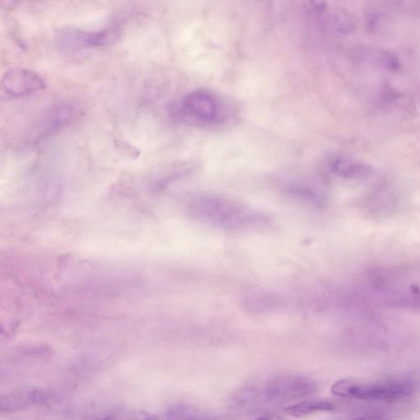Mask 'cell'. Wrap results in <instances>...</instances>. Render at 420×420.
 <instances>
[{
	"label": "cell",
	"instance_id": "cell-3",
	"mask_svg": "<svg viewBox=\"0 0 420 420\" xmlns=\"http://www.w3.org/2000/svg\"><path fill=\"white\" fill-rule=\"evenodd\" d=\"M119 38L120 31L117 28L89 32L66 29L59 33L58 42L64 50H78L111 45L119 40Z\"/></svg>",
	"mask_w": 420,
	"mask_h": 420
},
{
	"label": "cell",
	"instance_id": "cell-2",
	"mask_svg": "<svg viewBox=\"0 0 420 420\" xmlns=\"http://www.w3.org/2000/svg\"><path fill=\"white\" fill-rule=\"evenodd\" d=\"M318 386L308 377L297 375L277 377L266 386V398L272 402L304 398L317 391Z\"/></svg>",
	"mask_w": 420,
	"mask_h": 420
},
{
	"label": "cell",
	"instance_id": "cell-8",
	"mask_svg": "<svg viewBox=\"0 0 420 420\" xmlns=\"http://www.w3.org/2000/svg\"><path fill=\"white\" fill-rule=\"evenodd\" d=\"M256 420H270L268 417H261L257 419Z\"/></svg>",
	"mask_w": 420,
	"mask_h": 420
},
{
	"label": "cell",
	"instance_id": "cell-7",
	"mask_svg": "<svg viewBox=\"0 0 420 420\" xmlns=\"http://www.w3.org/2000/svg\"><path fill=\"white\" fill-rule=\"evenodd\" d=\"M353 420H386V419L383 417H363L356 418Z\"/></svg>",
	"mask_w": 420,
	"mask_h": 420
},
{
	"label": "cell",
	"instance_id": "cell-4",
	"mask_svg": "<svg viewBox=\"0 0 420 420\" xmlns=\"http://www.w3.org/2000/svg\"><path fill=\"white\" fill-rule=\"evenodd\" d=\"M2 89L8 96L18 98L43 91L46 83L41 75L30 70L9 71L2 80Z\"/></svg>",
	"mask_w": 420,
	"mask_h": 420
},
{
	"label": "cell",
	"instance_id": "cell-5",
	"mask_svg": "<svg viewBox=\"0 0 420 420\" xmlns=\"http://www.w3.org/2000/svg\"><path fill=\"white\" fill-rule=\"evenodd\" d=\"M182 110L186 116L201 122H214L219 113V106L214 97L204 92L189 94L184 99Z\"/></svg>",
	"mask_w": 420,
	"mask_h": 420
},
{
	"label": "cell",
	"instance_id": "cell-6",
	"mask_svg": "<svg viewBox=\"0 0 420 420\" xmlns=\"http://www.w3.org/2000/svg\"><path fill=\"white\" fill-rule=\"evenodd\" d=\"M335 405L325 400H308L294 405L285 410V413L292 417H303L315 412H331Z\"/></svg>",
	"mask_w": 420,
	"mask_h": 420
},
{
	"label": "cell",
	"instance_id": "cell-1",
	"mask_svg": "<svg viewBox=\"0 0 420 420\" xmlns=\"http://www.w3.org/2000/svg\"><path fill=\"white\" fill-rule=\"evenodd\" d=\"M414 384L407 379L382 382H362L341 379L332 386L331 393L338 398L370 400V402H396L412 396Z\"/></svg>",
	"mask_w": 420,
	"mask_h": 420
}]
</instances>
